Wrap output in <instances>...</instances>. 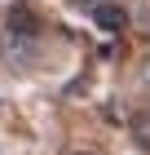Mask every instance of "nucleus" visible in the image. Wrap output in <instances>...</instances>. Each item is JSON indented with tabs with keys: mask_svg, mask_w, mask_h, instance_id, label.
<instances>
[{
	"mask_svg": "<svg viewBox=\"0 0 150 155\" xmlns=\"http://www.w3.org/2000/svg\"><path fill=\"white\" fill-rule=\"evenodd\" d=\"M80 155H93V151H80Z\"/></svg>",
	"mask_w": 150,
	"mask_h": 155,
	"instance_id": "obj_5",
	"label": "nucleus"
},
{
	"mask_svg": "<svg viewBox=\"0 0 150 155\" xmlns=\"http://www.w3.org/2000/svg\"><path fill=\"white\" fill-rule=\"evenodd\" d=\"M35 31H40V18L31 9H22V5H13L9 9V36H31L35 40Z\"/></svg>",
	"mask_w": 150,
	"mask_h": 155,
	"instance_id": "obj_3",
	"label": "nucleus"
},
{
	"mask_svg": "<svg viewBox=\"0 0 150 155\" xmlns=\"http://www.w3.org/2000/svg\"><path fill=\"white\" fill-rule=\"evenodd\" d=\"M5 62H9V67H18V71H22V67H35V58H40V45H35L31 36H5Z\"/></svg>",
	"mask_w": 150,
	"mask_h": 155,
	"instance_id": "obj_2",
	"label": "nucleus"
},
{
	"mask_svg": "<svg viewBox=\"0 0 150 155\" xmlns=\"http://www.w3.org/2000/svg\"><path fill=\"white\" fill-rule=\"evenodd\" d=\"M93 27L106 31V36H124L128 31V9L115 5V0H102V5H93Z\"/></svg>",
	"mask_w": 150,
	"mask_h": 155,
	"instance_id": "obj_1",
	"label": "nucleus"
},
{
	"mask_svg": "<svg viewBox=\"0 0 150 155\" xmlns=\"http://www.w3.org/2000/svg\"><path fill=\"white\" fill-rule=\"evenodd\" d=\"M128 137H132L141 151H150V111H137V115L128 120Z\"/></svg>",
	"mask_w": 150,
	"mask_h": 155,
	"instance_id": "obj_4",
	"label": "nucleus"
}]
</instances>
